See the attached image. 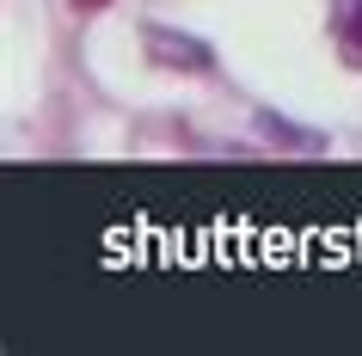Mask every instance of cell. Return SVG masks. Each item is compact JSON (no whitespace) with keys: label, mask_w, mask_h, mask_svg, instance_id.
<instances>
[{"label":"cell","mask_w":362,"mask_h":356,"mask_svg":"<svg viewBox=\"0 0 362 356\" xmlns=\"http://www.w3.org/2000/svg\"><path fill=\"white\" fill-rule=\"evenodd\" d=\"M141 43H148V62L160 68H185V74H209L215 68V50L191 31H172V25H141Z\"/></svg>","instance_id":"6da1fadb"},{"label":"cell","mask_w":362,"mask_h":356,"mask_svg":"<svg viewBox=\"0 0 362 356\" xmlns=\"http://www.w3.org/2000/svg\"><path fill=\"white\" fill-rule=\"evenodd\" d=\"M332 38L344 68H362V0H332Z\"/></svg>","instance_id":"7a4b0ae2"},{"label":"cell","mask_w":362,"mask_h":356,"mask_svg":"<svg viewBox=\"0 0 362 356\" xmlns=\"http://www.w3.org/2000/svg\"><path fill=\"white\" fill-rule=\"evenodd\" d=\"M270 142H288V148H325V135H295V123H276V117H258Z\"/></svg>","instance_id":"3957f363"},{"label":"cell","mask_w":362,"mask_h":356,"mask_svg":"<svg viewBox=\"0 0 362 356\" xmlns=\"http://www.w3.org/2000/svg\"><path fill=\"white\" fill-rule=\"evenodd\" d=\"M111 0H74V13H105Z\"/></svg>","instance_id":"277c9868"}]
</instances>
